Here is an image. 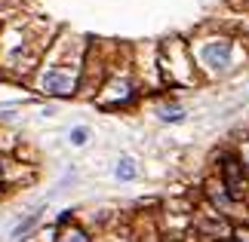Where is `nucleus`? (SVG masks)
Segmentation results:
<instances>
[{"mask_svg": "<svg viewBox=\"0 0 249 242\" xmlns=\"http://www.w3.org/2000/svg\"><path fill=\"white\" fill-rule=\"evenodd\" d=\"M231 52L234 49H231V43H228V40H215V43H206L200 55H203V62L209 67H218V71H222V67L231 65Z\"/></svg>", "mask_w": 249, "mask_h": 242, "instance_id": "nucleus-1", "label": "nucleus"}, {"mask_svg": "<svg viewBox=\"0 0 249 242\" xmlns=\"http://www.w3.org/2000/svg\"><path fill=\"white\" fill-rule=\"evenodd\" d=\"M43 89L50 95H71L74 92V77L65 71H46L43 74Z\"/></svg>", "mask_w": 249, "mask_h": 242, "instance_id": "nucleus-2", "label": "nucleus"}, {"mask_svg": "<svg viewBox=\"0 0 249 242\" xmlns=\"http://www.w3.org/2000/svg\"><path fill=\"white\" fill-rule=\"evenodd\" d=\"M225 184H228V193H231V196L240 193V166H237L234 160L225 162Z\"/></svg>", "mask_w": 249, "mask_h": 242, "instance_id": "nucleus-3", "label": "nucleus"}, {"mask_svg": "<svg viewBox=\"0 0 249 242\" xmlns=\"http://www.w3.org/2000/svg\"><path fill=\"white\" fill-rule=\"evenodd\" d=\"M117 178L120 181H132V178H136V162H132L129 157H123L117 162Z\"/></svg>", "mask_w": 249, "mask_h": 242, "instance_id": "nucleus-4", "label": "nucleus"}, {"mask_svg": "<svg viewBox=\"0 0 249 242\" xmlns=\"http://www.w3.org/2000/svg\"><path fill=\"white\" fill-rule=\"evenodd\" d=\"M160 117H163L166 123H178L181 117H185V111H181V108H163V111H160Z\"/></svg>", "mask_w": 249, "mask_h": 242, "instance_id": "nucleus-5", "label": "nucleus"}, {"mask_svg": "<svg viewBox=\"0 0 249 242\" xmlns=\"http://www.w3.org/2000/svg\"><path fill=\"white\" fill-rule=\"evenodd\" d=\"M86 138H89V132H86L83 126H77V129L71 132V144H77V147H80V144H86Z\"/></svg>", "mask_w": 249, "mask_h": 242, "instance_id": "nucleus-6", "label": "nucleus"}, {"mask_svg": "<svg viewBox=\"0 0 249 242\" xmlns=\"http://www.w3.org/2000/svg\"><path fill=\"white\" fill-rule=\"evenodd\" d=\"M37 218H40V211H34V215H28V218L22 221V224H18V227H16V233H25V230H28V227H34V224H37Z\"/></svg>", "mask_w": 249, "mask_h": 242, "instance_id": "nucleus-7", "label": "nucleus"}]
</instances>
